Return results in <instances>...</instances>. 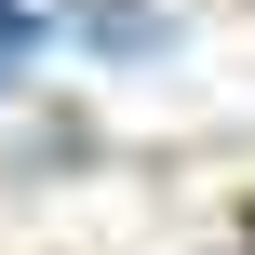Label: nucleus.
Instances as JSON below:
<instances>
[{
  "label": "nucleus",
  "mask_w": 255,
  "mask_h": 255,
  "mask_svg": "<svg viewBox=\"0 0 255 255\" xmlns=\"http://www.w3.org/2000/svg\"><path fill=\"white\" fill-rule=\"evenodd\" d=\"M94 54H175V27H161V13H134V0H121V13H94Z\"/></svg>",
  "instance_id": "1"
}]
</instances>
